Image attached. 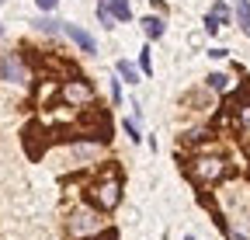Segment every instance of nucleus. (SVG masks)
<instances>
[{
  "mask_svg": "<svg viewBox=\"0 0 250 240\" xmlns=\"http://www.w3.org/2000/svg\"><path fill=\"white\" fill-rule=\"evenodd\" d=\"M35 4H39V7H42V11H52V7H56V4H59V0H35Z\"/></svg>",
  "mask_w": 250,
  "mask_h": 240,
  "instance_id": "20",
  "label": "nucleus"
},
{
  "mask_svg": "<svg viewBox=\"0 0 250 240\" xmlns=\"http://www.w3.org/2000/svg\"><path fill=\"white\" fill-rule=\"evenodd\" d=\"M98 18H101V24H104V28H115V14H111V4H101V7H98Z\"/></svg>",
  "mask_w": 250,
  "mask_h": 240,
  "instance_id": "15",
  "label": "nucleus"
},
{
  "mask_svg": "<svg viewBox=\"0 0 250 240\" xmlns=\"http://www.w3.org/2000/svg\"><path fill=\"white\" fill-rule=\"evenodd\" d=\"M208 87H212V91H226V87H229V77H226V73H212V77H208Z\"/></svg>",
  "mask_w": 250,
  "mask_h": 240,
  "instance_id": "14",
  "label": "nucleus"
},
{
  "mask_svg": "<svg viewBox=\"0 0 250 240\" xmlns=\"http://www.w3.org/2000/svg\"><path fill=\"white\" fill-rule=\"evenodd\" d=\"M226 171H229V167H226V160H223V157H198V160L191 164V174L198 177L202 185H215Z\"/></svg>",
  "mask_w": 250,
  "mask_h": 240,
  "instance_id": "4",
  "label": "nucleus"
},
{
  "mask_svg": "<svg viewBox=\"0 0 250 240\" xmlns=\"http://www.w3.org/2000/svg\"><path fill=\"white\" fill-rule=\"evenodd\" d=\"M226 21H229V7L223 4V0H219V4H215V7L205 14V32H208V35H215L219 28L226 24Z\"/></svg>",
  "mask_w": 250,
  "mask_h": 240,
  "instance_id": "7",
  "label": "nucleus"
},
{
  "mask_svg": "<svg viewBox=\"0 0 250 240\" xmlns=\"http://www.w3.org/2000/svg\"><path fill=\"white\" fill-rule=\"evenodd\" d=\"M115 70H118V77H122V80H129V84H139V70H136L132 63L118 59V63H115Z\"/></svg>",
  "mask_w": 250,
  "mask_h": 240,
  "instance_id": "10",
  "label": "nucleus"
},
{
  "mask_svg": "<svg viewBox=\"0 0 250 240\" xmlns=\"http://www.w3.org/2000/svg\"><path fill=\"white\" fill-rule=\"evenodd\" d=\"M111 98L115 105H122V80H111Z\"/></svg>",
  "mask_w": 250,
  "mask_h": 240,
  "instance_id": "19",
  "label": "nucleus"
},
{
  "mask_svg": "<svg viewBox=\"0 0 250 240\" xmlns=\"http://www.w3.org/2000/svg\"><path fill=\"white\" fill-rule=\"evenodd\" d=\"M59 98H62V105H66V108H83V105L94 98V91H90L87 80L73 77V80H66V84L59 87Z\"/></svg>",
  "mask_w": 250,
  "mask_h": 240,
  "instance_id": "3",
  "label": "nucleus"
},
{
  "mask_svg": "<svg viewBox=\"0 0 250 240\" xmlns=\"http://www.w3.org/2000/svg\"><path fill=\"white\" fill-rule=\"evenodd\" d=\"M184 240H195V237H184Z\"/></svg>",
  "mask_w": 250,
  "mask_h": 240,
  "instance_id": "22",
  "label": "nucleus"
},
{
  "mask_svg": "<svg viewBox=\"0 0 250 240\" xmlns=\"http://www.w3.org/2000/svg\"><path fill=\"white\" fill-rule=\"evenodd\" d=\"M111 4V14H115V21H129L132 18V7L125 4V0H108Z\"/></svg>",
  "mask_w": 250,
  "mask_h": 240,
  "instance_id": "12",
  "label": "nucleus"
},
{
  "mask_svg": "<svg viewBox=\"0 0 250 240\" xmlns=\"http://www.w3.org/2000/svg\"><path fill=\"white\" fill-rule=\"evenodd\" d=\"M94 153H98V146H94V143H77V146H73V157H77V160H90Z\"/></svg>",
  "mask_w": 250,
  "mask_h": 240,
  "instance_id": "13",
  "label": "nucleus"
},
{
  "mask_svg": "<svg viewBox=\"0 0 250 240\" xmlns=\"http://www.w3.org/2000/svg\"><path fill=\"white\" fill-rule=\"evenodd\" d=\"M24 150L31 157H42V129L39 126H28L24 129Z\"/></svg>",
  "mask_w": 250,
  "mask_h": 240,
  "instance_id": "8",
  "label": "nucleus"
},
{
  "mask_svg": "<svg viewBox=\"0 0 250 240\" xmlns=\"http://www.w3.org/2000/svg\"><path fill=\"white\" fill-rule=\"evenodd\" d=\"M0 32H4V28H0Z\"/></svg>",
  "mask_w": 250,
  "mask_h": 240,
  "instance_id": "23",
  "label": "nucleus"
},
{
  "mask_svg": "<svg viewBox=\"0 0 250 240\" xmlns=\"http://www.w3.org/2000/svg\"><path fill=\"white\" fill-rule=\"evenodd\" d=\"M104 230V216L98 213V209H77V213L66 219V233L73 237V240H90V237H98Z\"/></svg>",
  "mask_w": 250,
  "mask_h": 240,
  "instance_id": "1",
  "label": "nucleus"
},
{
  "mask_svg": "<svg viewBox=\"0 0 250 240\" xmlns=\"http://www.w3.org/2000/svg\"><path fill=\"white\" fill-rule=\"evenodd\" d=\"M139 66H143V73H146V77H153V59H149V49H143V56H139Z\"/></svg>",
  "mask_w": 250,
  "mask_h": 240,
  "instance_id": "18",
  "label": "nucleus"
},
{
  "mask_svg": "<svg viewBox=\"0 0 250 240\" xmlns=\"http://www.w3.org/2000/svg\"><path fill=\"white\" fill-rule=\"evenodd\" d=\"M98 240H118V233H104V230H101V237H98Z\"/></svg>",
  "mask_w": 250,
  "mask_h": 240,
  "instance_id": "21",
  "label": "nucleus"
},
{
  "mask_svg": "<svg viewBox=\"0 0 250 240\" xmlns=\"http://www.w3.org/2000/svg\"><path fill=\"white\" fill-rule=\"evenodd\" d=\"M143 32H146L149 39H160V35H164V21H160V18H143Z\"/></svg>",
  "mask_w": 250,
  "mask_h": 240,
  "instance_id": "11",
  "label": "nucleus"
},
{
  "mask_svg": "<svg viewBox=\"0 0 250 240\" xmlns=\"http://www.w3.org/2000/svg\"><path fill=\"white\" fill-rule=\"evenodd\" d=\"M35 28H39V32H59V28H62V21H52V18H39V21H35Z\"/></svg>",
  "mask_w": 250,
  "mask_h": 240,
  "instance_id": "16",
  "label": "nucleus"
},
{
  "mask_svg": "<svg viewBox=\"0 0 250 240\" xmlns=\"http://www.w3.org/2000/svg\"><path fill=\"white\" fill-rule=\"evenodd\" d=\"M0 80H7V84H24L28 80V66H24V59L18 52L0 56Z\"/></svg>",
  "mask_w": 250,
  "mask_h": 240,
  "instance_id": "5",
  "label": "nucleus"
},
{
  "mask_svg": "<svg viewBox=\"0 0 250 240\" xmlns=\"http://www.w3.org/2000/svg\"><path fill=\"white\" fill-rule=\"evenodd\" d=\"M90 198H94V205H98V209H115V205L122 202V181H118L115 174H104L101 181H94Z\"/></svg>",
  "mask_w": 250,
  "mask_h": 240,
  "instance_id": "2",
  "label": "nucleus"
},
{
  "mask_svg": "<svg viewBox=\"0 0 250 240\" xmlns=\"http://www.w3.org/2000/svg\"><path fill=\"white\" fill-rule=\"evenodd\" d=\"M236 24L243 28V35H250V0H236Z\"/></svg>",
  "mask_w": 250,
  "mask_h": 240,
  "instance_id": "9",
  "label": "nucleus"
},
{
  "mask_svg": "<svg viewBox=\"0 0 250 240\" xmlns=\"http://www.w3.org/2000/svg\"><path fill=\"white\" fill-rule=\"evenodd\" d=\"M122 129L129 132V139H132V143H139V139H143V136H139V129H136V122H132V118H125V122H122Z\"/></svg>",
  "mask_w": 250,
  "mask_h": 240,
  "instance_id": "17",
  "label": "nucleus"
},
{
  "mask_svg": "<svg viewBox=\"0 0 250 240\" xmlns=\"http://www.w3.org/2000/svg\"><path fill=\"white\" fill-rule=\"evenodd\" d=\"M62 32H66V35H70V39H73V42H77V45H80L87 56H94V52H98V42H94V39L83 32L80 24H70V21H62Z\"/></svg>",
  "mask_w": 250,
  "mask_h": 240,
  "instance_id": "6",
  "label": "nucleus"
}]
</instances>
